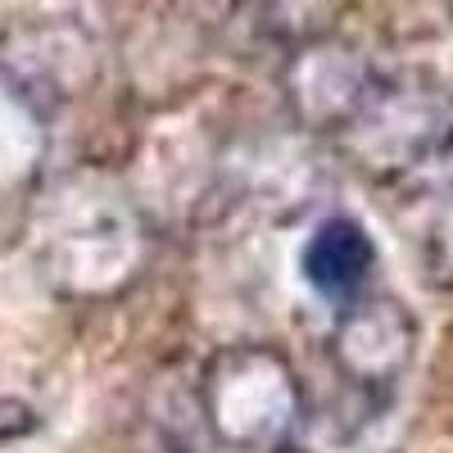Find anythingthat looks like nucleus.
<instances>
[{"label": "nucleus", "mask_w": 453, "mask_h": 453, "mask_svg": "<svg viewBox=\"0 0 453 453\" xmlns=\"http://www.w3.org/2000/svg\"><path fill=\"white\" fill-rule=\"evenodd\" d=\"M23 236L36 277L73 304L119 299L150 263V222L104 173H64L36 186Z\"/></svg>", "instance_id": "1"}, {"label": "nucleus", "mask_w": 453, "mask_h": 453, "mask_svg": "<svg viewBox=\"0 0 453 453\" xmlns=\"http://www.w3.org/2000/svg\"><path fill=\"white\" fill-rule=\"evenodd\" d=\"M209 440L241 453H286L309 426V395L295 363L258 340L222 345L196 376Z\"/></svg>", "instance_id": "2"}, {"label": "nucleus", "mask_w": 453, "mask_h": 453, "mask_svg": "<svg viewBox=\"0 0 453 453\" xmlns=\"http://www.w3.org/2000/svg\"><path fill=\"white\" fill-rule=\"evenodd\" d=\"M335 141L358 173L381 186L418 177L453 186V96L444 91L381 78Z\"/></svg>", "instance_id": "3"}, {"label": "nucleus", "mask_w": 453, "mask_h": 453, "mask_svg": "<svg viewBox=\"0 0 453 453\" xmlns=\"http://www.w3.org/2000/svg\"><path fill=\"white\" fill-rule=\"evenodd\" d=\"M422 345V326L412 318V309L395 295H376L363 290L358 299L340 304L335 326L326 335V354L335 376L358 395L381 399L390 395L403 372L418 358Z\"/></svg>", "instance_id": "4"}, {"label": "nucleus", "mask_w": 453, "mask_h": 453, "mask_svg": "<svg viewBox=\"0 0 453 453\" xmlns=\"http://www.w3.org/2000/svg\"><path fill=\"white\" fill-rule=\"evenodd\" d=\"M381 73L372 59L340 42V36H313V42L295 46L281 64V96L299 132L309 136H340L358 109L372 100Z\"/></svg>", "instance_id": "5"}, {"label": "nucleus", "mask_w": 453, "mask_h": 453, "mask_svg": "<svg viewBox=\"0 0 453 453\" xmlns=\"http://www.w3.org/2000/svg\"><path fill=\"white\" fill-rule=\"evenodd\" d=\"M50 159V109L0 64V200L32 196Z\"/></svg>", "instance_id": "6"}, {"label": "nucleus", "mask_w": 453, "mask_h": 453, "mask_svg": "<svg viewBox=\"0 0 453 453\" xmlns=\"http://www.w3.org/2000/svg\"><path fill=\"white\" fill-rule=\"evenodd\" d=\"M299 268H304V281L322 295L335 299V304H349V299L363 295L367 277L376 273V245L367 236V226L349 213H326L313 236L304 241V254H299Z\"/></svg>", "instance_id": "7"}, {"label": "nucleus", "mask_w": 453, "mask_h": 453, "mask_svg": "<svg viewBox=\"0 0 453 453\" xmlns=\"http://www.w3.org/2000/svg\"><path fill=\"white\" fill-rule=\"evenodd\" d=\"M426 263H431V277L453 290V186L444 191L435 218H431V232H426Z\"/></svg>", "instance_id": "8"}, {"label": "nucleus", "mask_w": 453, "mask_h": 453, "mask_svg": "<svg viewBox=\"0 0 453 453\" xmlns=\"http://www.w3.org/2000/svg\"><path fill=\"white\" fill-rule=\"evenodd\" d=\"M36 426H42V418H36V408L19 395H0V444H10V440H23L32 435Z\"/></svg>", "instance_id": "9"}]
</instances>
